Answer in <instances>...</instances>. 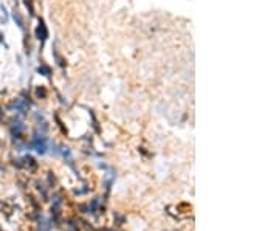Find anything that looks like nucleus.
Returning <instances> with one entry per match:
<instances>
[{"mask_svg":"<svg viewBox=\"0 0 279 231\" xmlns=\"http://www.w3.org/2000/svg\"><path fill=\"white\" fill-rule=\"evenodd\" d=\"M14 20H17L19 26H22V19H20V16H19L17 13H14Z\"/></svg>","mask_w":279,"mask_h":231,"instance_id":"1","label":"nucleus"}]
</instances>
